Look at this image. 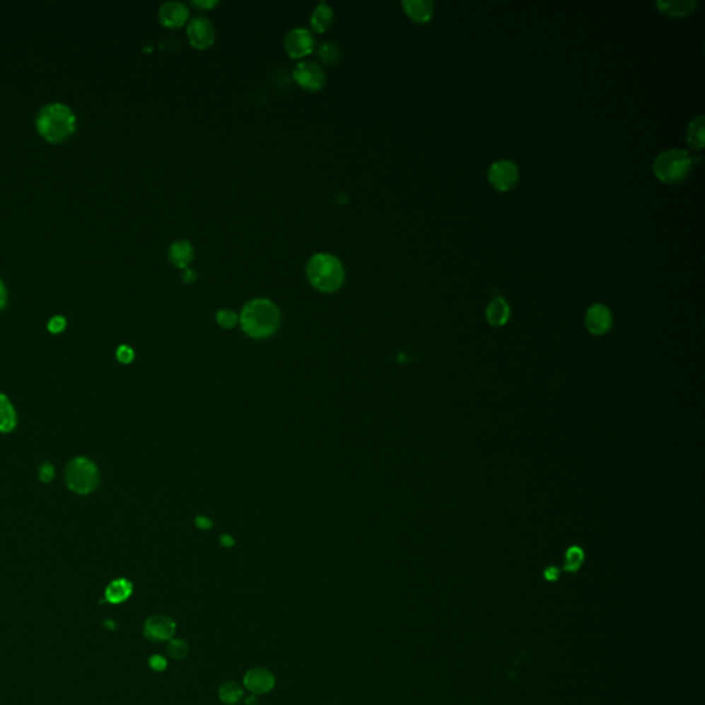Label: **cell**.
Returning a JSON list of instances; mask_svg holds the SVG:
<instances>
[{"instance_id":"1","label":"cell","mask_w":705,"mask_h":705,"mask_svg":"<svg viewBox=\"0 0 705 705\" xmlns=\"http://www.w3.org/2000/svg\"><path fill=\"white\" fill-rule=\"evenodd\" d=\"M238 320L243 331L250 338L266 339L279 330L281 314L272 301L255 298L245 303Z\"/></svg>"},{"instance_id":"2","label":"cell","mask_w":705,"mask_h":705,"mask_svg":"<svg viewBox=\"0 0 705 705\" xmlns=\"http://www.w3.org/2000/svg\"><path fill=\"white\" fill-rule=\"evenodd\" d=\"M36 129L47 141L58 144L68 139L76 129V116L72 109L61 103L40 107L36 116Z\"/></svg>"},{"instance_id":"3","label":"cell","mask_w":705,"mask_h":705,"mask_svg":"<svg viewBox=\"0 0 705 705\" xmlns=\"http://www.w3.org/2000/svg\"><path fill=\"white\" fill-rule=\"evenodd\" d=\"M306 276L317 291L332 293L343 286L346 270L338 257L328 252H318L308 262Z\"/></svg>"},{"instance_id":"4","label":"cell","mask_w":705,"mask_h":705,"mask_svg":"<svg viewBox=\"0 0 705 705\" xmlns=\"http://www.w3.org/2000/svg\"><path fill=\"white\" fill-rule=\"evenodd\" d=\"M693 163L694 158L687 151L668 149L654 158V174L663 182L678 183L689 175Z\"/></svg>"},{"instance_id":"5","label":"cell","mask_w":705,"mask_h":705,"mask_svg":"<svg viewBox=\"0 0 705 705\" xmlns=\"http://www.w3.org/2000/svg\"><path fill=\"white\" fill-rule=\"evenodd\" d=\"M65 481L68 488L78 494H91L100 484V471L87 458L78 456L72 459L65 470Z\"/></svg>"},{"instance_id":"6","label":"cell","mask_w":705,"mask_h":705,"mask_svg":"<svg viewBox=\"0 0 705 705\" xmlns=\"http://www.w3.org/2000/svg\"><path fill=\"white\" fill-rule=\"evenodd\" d=\"M186 36L192 47L197 50H207L216 39L215 26L206 16H194L186 24Z\"/></svg>"},{"instance_id":"7","label":"cell","mask_w":705,"mask_h":705,"mask_svg":"<svg viewBox=\"0 0 705 705\" xmlns=\"http://www.w3.org/2000/svg\"><path fill=\"white\" fill-rule=\"evenodd\" d=\"M292 78L299 87L310 93L322 90L327 83L324 69L314 61H299L292 71Z\"/></svg>"},{"instance_id":"8","label":"cell","mask_w":705,"mask_h":705,"mask_svg":"<svg viewBox=\"0 0 705 705\" xmlns=\"http://www.w3.org/2000/svg\"><path fill=\"white\" fill-rule=\"evenodd\" d=\"M315 49V37L308 28H293L284 37V50L293 59H303Z\"/></svg>"},{"instance_id":"9","label":"cell","mask_w":705,"mask_h":705,"mask_svg":"<svg viewBox=\"0 0 705 705\" xmlns=\"http://www.w3.org/2000/svg\"><path fill=\"white\" fill-rule=\"evenodd\" d=\"M518 167L507 158H500L489 167L488 178L497 190H508L518 182Z\"/></svg>"},{"instance_id":"10","label":"cell","mask_w":705,"mask_h":705,"mask_svg":"<svg viewBox=\"0 0 705 705\" xmlns=\"http://www.w3.org/2000/svg\"><path fill=\"white\" fill-rule=\"evenodd\" d=\"M158 23L168 29H180L190 20V11L181 1H167L158 8Z\"/></svg>"},{"instance_id":"11","label":"cell","mask_w":705,"mask_h":705,"mask_svg":"<svg viewBox=\"0 0 705 705\" xmlns=\"http://www.w3.org/2000/svg\"><path fill=\"white\" fill-rule=\"evenodd\" d=\"M177 624L174 619L165 614H155L151 616L144 626V634L149 641L153 642H165L174 638Z\"/></svg>"},{"instance_id":"12","label":"cell","mask_w":705,"mask_h":705,"mask_svg":"<svg viewBox=\"0 0 705 705\" xmlns=\"http://www.w3.org/2000/svg\"><path fill=\"white\" fill-rule=\"evenodd\" d=\"M274 684H276L274 675L269 670L262 667L251 668L250 671H247L244 677V686L254 696L269 693L274 687Z\"/></svg>"},{"instance_id":"13","label":"cell","mask_w":705,"mask_h":705,"mask_svg":"<svg viewBox=\"0 0 705 705\" xmlns=\"http://www.w3.org/2000/svg\"><path fill=\"white\" fill-rule=\"evenodd\" d=\"M613 324V315L607 306L602 303L593 305L585 313L587 330L594 335L606 334Z\"/></svg>"},{"instance_id":"14","label":"cell","mask_w":705,"mask_h":705,"mask_svg":"<svg viewBox=\"0 0 705 705\" xmlns=\"http://www.w3.org/2000/svg\"><path fill=\"white\" fill-rule=\"evenodd\" d=\"M405 14L415 23L424 24L434 16L436 6L431 0H404L401 3Z\"/></svg>"},{"instance_id":"15","label":"cell","mask_w":705,"mask_h":705,"mask_svg":"<svg viewBox=\"0 0 705 705\" xmlns=\"http://www.w3.org/2000/svg\"><path fill=\"white\" fill-rule=\"evenodd\" d=\"M168 260L178 269H187L194 260V247L189 240H177L168 248Z\"/></svg>"},{"instance_id":"16","label":"cell","mask_w":705,"mask_h":705,"mask_svg":"<svg viewBox=\"0 0 705 705\" xmlns=\"http://www.w3.org/2000/svg\"><path fill=\"white\" fill-rule=\"evenodd\" d=\"M334 23H335V13H334L332 7L328 3L320 1L314 7L312 16H310L312 32L325 33L327 30H330L332 28Z\"/></svg>"},{"instance_id":"17","label":"cell","mask_w":705,"mask_h":705,"mask_svg":"<svg viewBox=\"0 0 705 705\" xmlns=\"http://www.w3.org/2000/svg\"><path fill=\"white\" fill-rule=\"evenodd\" d=\"M658 10L670 17H684L694 11L697 7L696 0H672V1H656Z\"/></svg>"},{"instance_id":"18","label":"cell","mask_w":705,"mask_h":705,"mask_svg":"<svg viewBox=\"0 0 705 705\" xmlns=\"http://www.w3.org/2000/svg\"><path fill=\"white\" fill-rule=\"evenodd\" d=\"M510 313H511V310H510L508 303L503 298L497 296L488 305L485 314H486V320L491 325L500 327L508 321Z\"/></svg>"},{"instance_id":"19","label":"cell","mask_w":705,"mask_h":705,"mask_svg":"<svg viewBox=\"0 0 705 705\" xmlns=\"http://www.w3.org/2000/svg\"><path fill=\"white\" fill-rule=\"evenodd\" d=\"M132 594V584L127 578L113 580L105 590V598L110 603H122L130 598Z\"/></svg>"},{"instance_id":"20","label":"cell","mask_w":705,"mask_h":705,"mask_svg":"<svg viewBox=\"0 0 705 705\" xmlns=\"http://www.w3.org/2000/svg\"><path fill=\"white\" fill-rule=\"evenodd\" d=\"M16 424H17L16 409L8 397L0 392V431L10 433L16 429Z\"/></svg>"},{"instance_id":"21","label":"cell","mask_w":705,"mask_h":705,"mask_svg":"<svg viewBox=\"0 0 705 705\" xmlns=\"http://www.w3.org/2000/svg\"><path fill=\"white\" fill-rule=\"evenodd\" d=\"M704 132L705 119L703 115H700V116L694 117L687 127L686 139H687L689 145L694 149H703L704 148Z\"/></svg>"},{"instance_id":"22","label":"cell","mask_w":705,"mask_h":705,"mask_svg":"<svg viewBox=\"0 0 705 705\" xmlns=\"http://www.w3.org/2000/svg\"><path fill=\"white\" fill-rule=\"evenodd\" d=\"M243 687L235 682H225L219 687V699L223 704L235 705L243 699Z\"/></svg>"},{"instance_id":"23","label":"cell","mask_w":705,"mask_h":705,"mask_svg":"<svg viewBox=\"0 0 705 705\" xmlns=\"http://www.w3.org/2000/svg\"><path fill=\"white\" fill-rule=\"evenodd\" d=\"M318 58L325 64V65H335L340 59V47L334 42H324L318 46L317 49Z\"/></svg>"},{"instance_id":"24","label":"cell","mask_w":705,"mask_h":705,"mask_svg":"<svg viewBox=\"0 0 705 705\" xmlns=\"http://www.w3.org/2000/svg\"><path fill=\"white\" fill-rule=\"evenodd\" d=\"M583 561H584V551L580 549V547H576V546L575 547H571V549L566 551V555H565L564 569L566 572L573 573V572L580 569Z\"/></svg>"},{"instance_id":"25","label":"cell","mask_w":705,"mask_h":705,"mask_svg":"<svg viewBox=\"0 0 705 705\" xmlns=\"http://www.w3.org/2000/svg\"><path fill=\"white\" fill-rule=\"evenodd\" d=\"M167 652L170 654L171 658L174 660H182L186 657V654L189 652V646L186 643V641L183 639H171L168 641V646H167Z\"/></svg>"},{"instance_id":"26","label":"cell","mask_w":705,"mask_h":705,"mask_svg":"<svg viewBox=\"0 0 705 705\" xmlns=\"http://www.w3.org/2000/svg\"><path fill=\"white\" fill-rule=\"evenodd\" d=\"M216 322L222 327V328H226V330H231V328H235V324L238 322V315L232 312V310H228V309H222L216 313Z\"/></svg>"},{"instance_id":"27","label":"cell","mask_w":705,"mask_h":705,"mask_svg":"<svg viewBox=\"0 0 705 705\" xmlns=\"http://www.w3.org/2000/svg\"><path fill=\"white\" fill-rule=\"evenodd\" d=\"M116 356H117V360L120 363H124V364H129L134 360V351L129 346H120Z\"/></svg>"},{"instance_id":"28","label":"cell","mask_w":705,"mask_h":705,"mask_svg":"<svg viewBox=\"0 0 705 705\" xmlns=\"http://www.w3.org/2000/svg\"><path fill=\"white\" fill-rule=\"evenodd\" d=\"M65 325H66L65 318L61 317V315H57V317H52V320H50L49 330H50V332H52V334H59L61 331H64Z\"/></svg>"},{"instance_id":"29","label":"cell","mask_w":705,"mask_h":705,"mask_svg":"<svg viewBox=\"0 0 705 705\" xmlns=\"http://www.w3.org/2000/svg\"><path fill=\"white\" fill-rule=\"evenodd\" d=\"M149 665H151L152 670H155L157 672H161V671H164L167 668V661H165V658L163 656L155 654V656H152L149 658Z\"/></svg>"},{"instance_id":"30","label":"cell","mask_w":705,"mask_h":705,"mask_svg":"<svg viewBox=\"0 0 705 705\" xmlns=\"http://www.w3.org/2000/svg\"><path fill=\"white\" fill-rule=\"evenodd\" d=\"M190 4H192L194 8L200 10V11H203V10H204V11H207V10H211V8L216 7V6H218V1H216V0H193Z\"/></svg>"},{"instance_id":"31","label":"cell","mask_w":705,"mask_h":705,"mask_svg":"<svg viewBox=\"0 0 705 705\" xmlns=\"http://www.w3.org/2000/svg\"><path fill=\"white\" fill-rule=\"evenodd\" d=\"M54 472L55 471H54V467H52V465L50 463H45V465H42V467L39 470V477H40V479L43 482H50L52 478H54Z\"/></svg>"},{"instance_id":"32","label":"cell","mask_w":705,"mask_h":705,"mask_svg":"<svg viewBox=\"0 0 705 705\" xmlns=\"http://www.w3.org/2000/svg\"><path fill=\"white\" fill-rule=\"evenodd\" d=\"M181 279H182V281L185 284H193V283L197 280V273H196V270H193V269L187 267V269H185V270H183L182 277H181Z\"/></svg>"},{"instance_id":"33","label":"cell","mask_w":705,"mask_h":705,"mask_svg":"<svg viewBox=\"0 0 705 705\" xmlns=\"http://www.w3.org/2000/svg\"><path fill=\"white\" fill-rule=\"evenodd\" d=\"M7 288L4 286V283L0 280V312L6 308L7 305Z\"/></svg>"},{"instance_id":"34","label":"cell","mask_w":705,"mask_h":705,"mask_svg":"<svg viewBox=\"0 0 705 705\" xmlns=\"http://www.w3.org/2000/svg\"><path fill=\"white\" fill-rule=\"evenodd\" d=\"M544 576H546V578L549 580V581H554V580H557V578H558V576H559V571H558L555 566H549V568L546 569Z\"/></svg>"},{"instance_id":"35","label":"cell","mask_w":705,"mask_h":705,"mask_svg":"<svg viewBox=\"0 0 705 705\" xmlns=\"http://www.w3.org/2000/svg\"><path fill=\"white\" fill-rule=\"evenodd\" d=\"M196 525L200 528V529H209L212 526V523L209 521L207 517H197L196 518Z\"/></svg>"},{"instance_id":"36","label":"cell","mask_w":705,"mask_h":705,"mask_svg":"<svg viewBox=\"0 0 705 705\" xmlns=\"http://www.w3.org/2000/svg\"><path fill=\"white\" fill-rule=\"evenodd\" d=\"M221 540H222V544H223L225 547H232V546L235 544L233 537H232V536H229V535H223Z\"/></svg>"},{"instance_id":"37","label":"cell","mask_w":705,"mask_h":705,"mask_svg":"<svg viewBox=\"0 0 705 705\" xmlns=\"http://www.w3.org/2000/svg\"><path fill=\"white\" fill-rule=\"evenodd\" d=\"M245 704H247V705H255V704H257V699H255V696H254V694H252V696H251V697H250V699H248V700H247V701H245Z\"/></svg>"}]
</instances>
